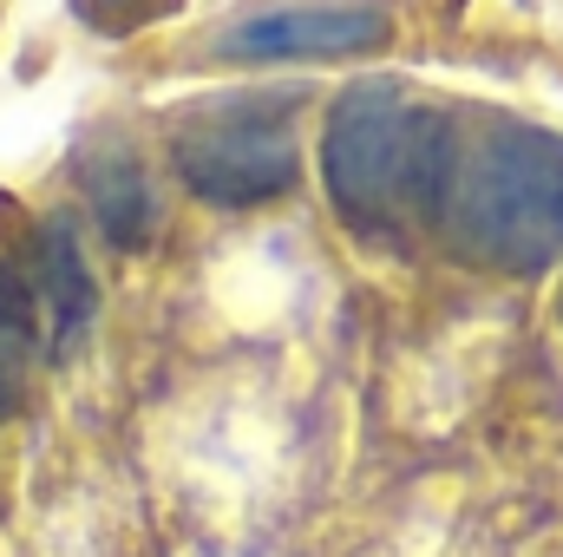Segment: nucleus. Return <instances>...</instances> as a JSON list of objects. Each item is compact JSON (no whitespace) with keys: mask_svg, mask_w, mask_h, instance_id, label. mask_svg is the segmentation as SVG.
<instances>
[{"mask_svg":"<svg viewBox=\"0 0 563 557\" xmlns=\"http://www.w3.org/2000/svg\"><path fill=\"white\" fill-rule=\"evenodd\" d=\"M459 171V132L439 106L413 99L394 79H361L334 99L321 177L328 204L361 237H400L445 217V190Z\"/></svg>","mask_w":563,"mask_h":557,"instance_id":"nucleus-1","label":"nucleus"},{"mask_svg":"<svg viewBox=\"0 0 563 557\" xmlns=\"http://www.w3.org/2000/svg\"><path fill=\"white\" fill-rule=\"evenodd\" d=\"M439 230L478 270L544 276L563 256V132L492 119L459 144Z\"/></svg>","mask_w":563,"mask_h":557,"instance_id":"nucleus-2","label":"nucleus"},{"mask_svg":"<svg viewBox=\"0 0 563 557\" xmlns=\"http://www.w3.org/2000/svg\"><path fill=\"white\" fill-rule=\"evenodd\" d=\"M177 177L217 204V210H250L269 204L295 184V125L282 99H217L184 112L170 132Z\"/></svg>","mask_w":563,"mask_h":557,"instance_id":"nucleus-3","label":"nucleus"},{"mask_svg":"<svg viewBox=\"0 0 563 557\" xmlns=\"http://www.w3.org/2000/svg\"><path fill=\"white\" fill-rule=\"evenodd\" d=\"M394 13L387 0H276L250 7L217 26L210 53L236 66H276V59H347L387 46Z\"/></svg>","mask_w":563,"mask_h":557,"instance_id":"nucleus-4","label":"nucleus"},{"mask_svg":"<svg viewBox=\"0 0 563 557\" xmlns=\"http://www.w3.org/2000/svg\"><path fill=\"white\" fill-rule=\"evenodd\" d=\"M26 295H33V321H46V354L59 361L99 308V288L86 276V256H79V237L66 217L40 223V237L26 250Z\"/></svg>","mask_w":563,"mask_h":557,"instance_id":"nucleus-5","label":"nucleus"},{"mask_svg":"<svg viewBox=\"0 0 563 557\" xmlns=\"http://www.w3.org/2000/svg\"><path fill=\"white\" fill-rule=\"evenodd\" d=\"M79 184H86L92 217L106 223V237L119 250H144L157 237V190H151V177H144V164L132 151H86Z\"/></svg>","mask_w":563,"mask_h":557,"instance_id":"nucleus-6","label":"nucleus"},{"mask_svg":"<svg viewBox=\"0 0 563 557\" xmlns=\"http://www.w3.org/2000/svg\"><path fill=\"white\" fill-rule=\"evenodd\" d=\"M79 7H86V20L106 26V33H139V26H151V20L177 13L184 0H79Z\"/></svg>","mask_w":563,"mask_h":557,"instance_id":"nucleus-7","label":"nucleus"},{"mask_svg":"<svg viewBox=\"0 0 563 557\" xmlns=\"http://www.w3.org/2000/svg\"><path fill=\"white\" fill-rule=\"evenodd\" d=\"M13 328H7V315H0V419L20 407V368H13Z\"/></svg>","mask_w":563,"mask_h":557,"instance_id":"nucleus-8","label":"nucleus"}]
</instances>
